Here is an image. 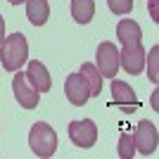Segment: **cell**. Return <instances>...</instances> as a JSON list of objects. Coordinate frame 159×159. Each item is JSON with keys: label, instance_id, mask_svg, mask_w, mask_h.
Returning <instances> with one entry per match:
<instances>
[{"label": "cell", "instance_id": "cell-16", "mask_svg": "<svg viewBox=\"0 0 159 159\" xmlns=\"http://www.w3.org/2000/svg\"><path fill=\"white\" fill-rule=\"evenodd\" d=\"M157 55H159V48L154 45L152 50H150V60H145V64H147V76H150V81H152V83H157V81H159V71H157Z\"/></svg>", "mask_w": 159, "mask_h": 159}, {"label": "cell", "instance_id": "cell-10", "mask_svg": "<svg viewBox=\"0 0 159 159\" xmlns=\"http://www.w3.org/2000/svg\"><path fill=\"white\" fill-rule=\"evenodd\" d=\"M112 105H119L126 112H131V107H140V102L128 83H124L119 79H112Z\"/></svg>", "mask_w": 159, "mask_h": 159}, {"label": "cell", "instance_id": "cell-2", "mask_svg": "<svg viewBox=\"0 0 159 159\" xmlns=\"http://www.w3.org/2000/svg\"><path fill=\"white\" fill-rule=\"evenodd\" d=\"M29 147L40 159L52 157L55 150H57V133H55V128L50 124H45V121L33 124L31 131H29Z\"/></svg>", "mask_w": 159, "mask_h": 159}, {"label": "cell", "instance_id": "cell-4", "mask_svg": "<svg viewBox=\"0 0 159 159\" xmlns=\"http://www.w3.org/2000/svg\"><path fill=\"white\" fill-rule=\"evenodd\" d=\"M133 143H135V152L145 154V157L157 152L159 135H157V128H154L152 121L143 119L138 126H135V131H133Z\"/></svg>", "mask_w": 159, "mask_h": 159}, {"label": "cell", "instance_id": "cell-13", "mask_svg": "<svg viewBox=\"0 0 159 159\" xmlns=\"http://www.w3.org/2000/svg\"><path fill=\"white\" fill-rule=\"evenodd\" d=\"M79 74L83 76V81L88 83V90H90V95H100V90H102V74L98 71V66L93 64V62H83L79 69Z\"/></svg>", "mask_w": 159, "mask_h": 159}, {"label": "cell", "instance_id": "cell-9", "mask_svg": "<svg viewBox=\"0 0 159 159\" xmlns=\"http://www.w3.org/2000/svg\"><path fill=\"white\" fill-rule=\"evenodd\" d=\"M24 74H26L29 83H31L38 93H48V90L52 88V79H50V74H48V69H45L43 62H38V60L29 62V69Z\"/></svg>", "mask_w": 159, "mask_h": 159}, {"label": "cell", "instance_id": "cell-19", "mask_svg": "<svg viewBox=\"0 0 159 159\" xmlns=\"http://www.w3.org/2000/svg\"><path fill=\"white\" fill-rule=\"evenodd\" d=\"M5 40V19H2V14H0V43Z\"/></svg>", "mask_w": 159, "mask_h": 159}, {"label": "cell", "instance_id": "cell-3", "mask_svg": "<svg viewBox=\"0 0 159 159\" xmlns=\"http://www.w3.org/2000/svg\"><path fill=\"white\" fill-rule=\"evenodd\" d=\"M95 66L102 74V79H114L119 71V50L112 40H105L98 45V55H95Z\"/></svg>", "mask_w": 159, "mask_h": 159}, {"label": "cell", "instance_id": "cell-1", "mask_svg": "<svg viewBox=\"0 0 159 159\" xmlns=\"http://www.w3.org/2000/svg\"><path fill=\"white\" fill-rule=\"evenodd\" d=\"M29 60V43L24 33H12L5 36V40L0 43V62L7 71H19Z\"/></svg>", "mask_w": 159, "mask_h": 159}, {"label": "cell", "instance_id": "cell-5", "mask_svg": "<svg viewBox=\"0 0 159 159\" xmlns=\"http://www.w3.org/2000/svg\"><path fill=\"white\" fill-rule=\"evenodd\" d=\"M12 90H14V98H17V102H19L24 109H36L40 102V93L36 90V88L29 83L26 74L17 71L12 79Z\"/></svg>", "mask_w": 159, "mask_h": 159}, {"label": "cell", "instance_id": "cell-14", "mask_svg": "<svg viewBox=\"0 0 159 159\" xmlns=\"http://www.w3.org/2000/svg\"><path fill=\"white\" fill-rule=\"evenodd\" d=\"M95 14V0H71V17L76 24H88Z\"/></svg>", "mask_w": 159, "mask_h": 159}, {"label": "cell", "instance_id": "cell-18", "mask_svg": "<svg viewBox=\"0 0 159 159\" xmlns=\"http://www.w3.org/2000/svg\"><path fill=\"white\" fill-rule=\"evenodd\" d=\"M150 14H152V21H159V10H157V0H150Z\"/></svg>", "mask_w": 159, "mask_h": 159}, {"label": "cell", "instance_id": "cell-11", "mask_svg": "<svg viewBox=\"0 0 159 159\" xmlns=\"http://www.w3.org/2000/svg\"><path fill=\"white\" fill-rule=\"evenodd\" d=\"M116 36H119L121 45L143 43V31H140V24L135 19H121L119 24H116Z\"/></svg>", "mask_w": 159, "mask_h": 159}, {"label": "cell", "instance_id": "cell-8", "mask_svg": "<svg viewBox=\"0 0 159 159\" xmlns=\"http://www.w3.org/2000/svg\"><path fill=\"white\" fill-rule=\"evenodd\" d=\"M64 93H66V100L76 107H83L90 100V90H88V83L83 81L79 71L76 74H69L64 81Z\"/></svg>", "mask_w": 159, "mask_h": 159}, {"label": "cell", "instance_id": "cell-6", "mask_svg": "<svg viewBox=\"0 0 159 159\" xmlns=\"http://www.w3.org/2000/svg\"><path fill=\"white\" fill-rule=\"evenodd\" d=\"M145 60L147 52L143 43H135V45H124V50L119 52V66H124V71L135 76V74H143L145 69Z\"/></svg>", "mask_w": 159, "mask_h": 159}, {"label": "cell", "instance_id": "cell-7", "mask_svg": "<svg viewBox=\"0 0 159 159\" xmlns=\"http://www.w3.org/2000/svg\"><path fill=\"white\" fill-rule=\"evenodd\" d=\"M69 138L76 147H88L95 145V140H98V126H95L90 119H81V121H71L69 124Z\"/></svg>", "mask_w": 159, "mask_h": 159}, {"label": "cell", "instance_id": "cell-17", "mask_svg": "<svg viewBox=\"0 0 159 159\" xmlns=\"http://www.w3.org/2000/svg\"><path fill=\"white\" fill-rule=\"evenodd\" d=\"M107 5L114 14H131L133 0H107Z\"/></svg>", "mask_w": 159, "mask_h": 159}, {"label": "cell", "instance_id": "cell-20", "mask_svg": "<svg viewBox=\"0 0 159 159\" xmlns=\"http://www.w3.org/2000/svg\"><path fill=\"white\" fill-rule=\"evenodd\" d=\"M10 5H21V2H26V0H7Z\"/></svg>", "mask_w": 159, "mask_h": 159}, {"label": "cell", "instance_id": "cell-12", "mask_svg": "<svg viewBox=\"0 0 159 159\" xmlns=\"http://www.w3.org/2000/svg\"><path fill=\"white\" fill-rule=\"evenodd\" d=\"M26 17L33 26H43L50 19V5H48V0H26Z\"/></svg>", "mask_w": 159, "mask_h": 159}, {"label": "cell", "instance_id": "cell-15", "mask_svg": "<svg viewBox=\"0 0 159 159\" xmlns=\"http://www.w3.org/2000/svg\"><path fill=\"white\" fill-rule=\"evenodd\" d=\"M133 154H135L133 135L131 133H121V138H119V157L121 159H133Z\"/></svg>", "mask_w": 159, "mask_h": 159}]
</instances>
